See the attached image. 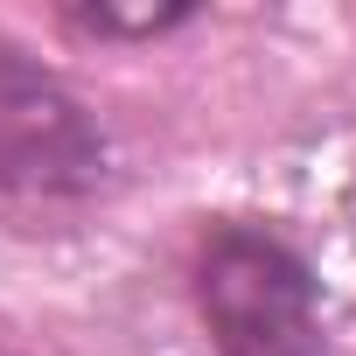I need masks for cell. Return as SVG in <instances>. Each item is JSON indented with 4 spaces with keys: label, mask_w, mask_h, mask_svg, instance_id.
<instances>
[{
    "label": "cell",
    "mask_w": 356,
    "mask_h": 356,
    "mask_svg": "<svg viewBox=\"0 0 356 356\" xmlns=\"http://www.w3.org/2000/svg\"><path fill=\"white\" fill-rule=\"evenodd\" d=\"M112 182V140L84 98L0 35V203H84Z\"/></svg>",
    "instance_id": "7a4b0ae2"
},
{
    "label": "cell",
    "mask_w": 356,
    "mask_h": 356,
    "mask_svg": "<svg viewBox=\"0 0 356 356\" xmlns=\"http://www.w3.org/2000/svg\"><path fill=\"white\" fill-rule=\"evenodd\" d=\"M63 22H70V29H84V35H105V42H119V35H168V29H182V22H189V8H154V15H119V8H70Z\"/></svg>",
    "instance_id": "3957f363"
},
{
    "label": "cell",
    "mask_w": 356,
    "mask_h": 356,
    "mask_svg": "<svg viewBox=\"0 0 356 356\" xmlns=\"http://www.w3.org/2000/svg\"><path fill=\"white\" fill-rule=\"evenodd\" d=\"M196 307L217 356H328L321 280L266 224H217L203 238Z\"/></svg>",
    "instance_id": "6da1fadb"
}]
</instances>
